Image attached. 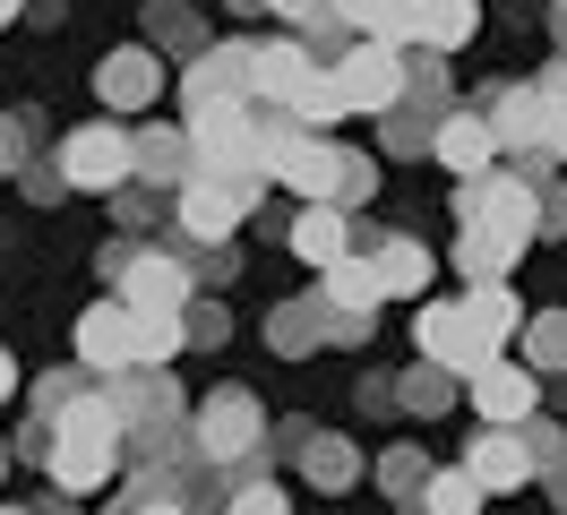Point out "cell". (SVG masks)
<instances>
[{
  "mask_svg": "<svg viewBox=\"0 0 567 515\" xmlns=\"http://www.w3.org/2000/svg\"><path fill=\"white\" fill-rule=\"evenodd\" d=\"M112 464H121V421H112L104 395H78V404L52 421V464H43V473L61 481V490H104Z\"/></svg>",
  "mask_w": 567,
  "mask_h": 515,
  "instance_id": "6da1fadb",
  "label": "cell"
},
{
  "mask_svg": "<svg viewBox=\"0 0 567 515\" xmlns=\"http://www.w3.org/2000/svg\"><path fill=\"white\" fill-rule=\"evenodd\" d=\"M533 224H542V206H533L525 181H507V172H482L473 189H464V233L473 240H498V249H525Z\"/></svg>",
  "mask_w": 567,
  "mask_h": 515,
  "instance_id": "7a4b0ae2",
  "label": "cell"
},
{
  "mask_svg": "<svg viewBox=\"0 0 567 515\" xmlns=\"http://www.w3.org/2000/svg\"><path fill=\"white\" fill-rule=\"evenodd\" d=\"M258 155H267V172L276 181H292V189H310V198H344V164L353 155H336V146H319V137H258Z\"/></svg>",
  "mask_w": 567,
  "mask_h": 515,
  "instance_id": "3957f363",
  "label": "cell"
},
{
  "mask_svg": "<svg viewBox=\"0 0 567 515\" xmlns=\"http://www.w3.org/2000/svg\"><path fill=\"white\" fill-rule=\"evenodd\" d=\"M413 336H422V352L439 361V370H464V378H482V370H491V336H482V327L464 318V301H430Z\"/></svg>",
  "mask_w": 567,
  "mask_h": 515,
  "instance_id": "277c9868",
  "label": "cell"
},
{
  "mask_svg": "<svg viewBox=\"0 0 567 515\" xmlns=\"http://www.w3.org/2000/svg\"><path fill=\"white\" fill-rule=\"evenodd\" d=\"M336 95H344V112H388V103L404 95V61H395L388 43H361V52H344V69H336Z\"/></svg>",
  "mask_w": 567,
  "mask_h": 515,
  "instance_id": "5b68a950",
  "label": "cell"
},
{
  "mask_svg": "<svg viewBox=\"0 0 567 515\" xmlns=\"http://www.w3.org/2000/svg\"><path fill=\"white\" fill-rule=\"evenodd\" d=\"M61 172H70L78 189H112V181L130 172V137L112 130V121H95V130H78L70 146H61Z\"/></svg>",
  "mask_w": 567,
  "mask_h": 515,
  "instance_id": "8992f818",
  "label": "cell"
},
{
  "mask_svg": "<svg viewBox=\"0 0 567 515\" xmlns=\"http://www.w3.org/2000/svg\"><path fill=\"white\" fill-rule=\"evenodd\" d=\"M78 361H95V370H121V361H138V309L95 301L86 318H78Z\"/></svg>",
  "mask_w": 567,
  "mask_h": 515,
  "instance_id": "52a82bcc",
  "label": "cell"
},
{
  "mask_svg": "<svg viewBox=\"0 0 567 515\" xmlns=\"http://www.w3.org/2000/svg\"><path fill=\"white\" fill-rule=\"evenodd\" d=\"M241 215H249V189H233V181H189V189H181V224L198 240H224Z\"/></svg>",
  "mask_w": 567,
  "mask_h": 515,
  "instance_id": "ba28073f",
  "label": "cell"
},
{
  "mask_svg": "<svg viewBox=\"0 0 567 515\" xmlns=\"http://www.w3.org/2000/svg\"><path fill=\"white\" fill-rule=\"evenodd\" d=\"M473 412H482V430H516L533 412V378L507 370V361H491V370L473 378Z\"/></svg>",
  "mask_w": 567,
  "mask_h": 515,
  "instance_id": "9c48e42d",
  "label": "cell"
},
{
  "mask_svg": "<svg viewBox=\"0 0 567 515\" xmlns=\"http://www.w3.org/2000/svg\"><path fill=\"white\" fill-rule=\"evenodd\" d=\"M121 309L173 318V309H181V267H173V258H130V275H121Z\"/></svg>",
  "mask_w": 567,
  "mask_h": 515,
  "instance_id": "30bf717a",
  "label": "cell"
},
{
  "mask_svg": "<svg viewBox=\"0 0 567 515\" xmlns=\"http://www.w3.org/2000/svg\"><path fill=\"white\" fill-rule=\"evenodd\" d=\"M491 155H498V130L482 121V112H456V121L439 130V164L464 172V181H482V172H491Z\"/></svg>",
  "mask_w": 567,
  "mask_h": 515,
  "instance_id": "8fae6325",
  "label": "cell"
},
{
  "mask_svg": "<svg viewBox=\"0 0 567 515\" xmlns=\"http://www.w3.org/2000/svg\"><path fill=\"white\" fill-rule=\"evenodd\" d=\"M464 473L482 481V490H525V481H533V455L507 439V430H482V439H473V455H464Z\"/></svg>",
  "mask_w": 567,
  "mask_h": 515,
  "instance_id": "7c38bea8",
  "label": "cell"
},
{
  "mask_svg": "<svg viewBox=\"0 0 567 515\" xmlns=\"http://www.w3.org/2000/svg\"><path fill=\"white\" fill-rule=\"evenodd\" d=\"M249 439H258V412H249L241 395H215V404L198 412V446H207V455H241Z\"/></svg>",
  "mask_w": 567,
  "mask_h": 515,
  "instance_id": "4fadbf2b",
  "label": "cell"
},
{
  "mask_svg": "<svg viewBox=\"0 0 567 515\" xmlns=\"http://www.w3.org/2000/svg\"><path fill=\"white\" fill-rule=\"evenodd\" d=\"M241 78L258 86V95H284V103H292V86L310 78V61H301L292 43H267V52H241Z\"/></svg>",
  "mask_w": 567,
  "mask_h": 515,
  "instance_id": "5bb4252c",
  "label": "cell"
},
{
  "mask_svg": "<svg viewBox=\"0 0 567 515\" xmlns=\"http://www.w3.org/2000/svg\"><path fill=\"white\" fill-rule=\"evenodd\" d=\"M327 301H336V309L361 327V309L388 301V292H379V267H370V258H336V267H327Z\"/></svg>",
  "mask_w": 567,
  "mask_h": 515,
  "instance_id": "9a60e30c",
  "label": "cell"
},
{
  "mask_svg": "<svg viewBox=\"0 0 567 515\" xmlns=\"http://www.w3.org/2000/svg\"><path fill=\"white\" fill-rule=\"evenodd\" d=\"M336 9H344L370 43H404V34H413V18H422V0H336Z\"/></svg>",
  "mask_w": 567,
  "mask_h": 515,
  "instance_id": "2e32d148",
  "label": "cell"
},
{
  "mask_svg": "<svg viewBox=\"0 0 567 515\" xmlns=\"http://www.w3.org/2000/svg\"><path fill=\"white\" fill-rule=\"evenodd\" d=\"M292 258H310V267H336V258H344V224H336V206H310V215L292 224Z\"/></svg>",
  "mask_w": 567,
  "mask_h": 515,
  "instance_id": "e0dca14e",
  "label": "cell"
},
{
  "mask_svg": "<svg viewBox=\"0 0 567 515\" xmlns=\"http://www.w3.org/2000/svg\"><path fill=\"white\" fill-rule=\"evenodd\" d=\"M542 112H550L542 95H507V103H498V121H491L498 146H550V121H542Z\"/></svg>",
  "mask_w": 567,
  "mask_h": 515,
  "instance_id": "ac0fdd59",
  "label": "cell"
},
{
  "mask_svg": "<svg viewBox=\"0 0 567 515\" xmlns=\"http://www.w3.org/2000/svg\"><path fill=\"white\" fill-rule=\"evenodd\" d=\"M464 318H473V327L491 336V352H498V343L516 336V292H507V284H473V301H464Z\"/></svg>",
  "mask_w": 567,
  "mask_h": 515,
  "instance_id": "d6986e66",
  "label": "cell"
},
{
  "mask_svg": "<svg viewBox=\"0 0 567 515\" xmlns=\"http://www.w3.org/2000/svg\"><path fill=\"white\" fill-rule=\"evenodd\" d=\"M370 267H379V292H422L430 258H422V249H413V240H388V249H379Z\"/></svg>",
  "mask_w": 567,
  "mask_h": 515,
  "instance_id": "ffe728a7",
  "label": "cell"
},
{
  "mask_svg": "<svg viewBox=\"0 0 567 515\" xmlns=\"http://www.w3.org/2000/svg\"><path fill=\"white\" fill-rule=\"evenodd\" d=\"M413 34H422V43H464V34H473V0H422Z\"/></svg>",
  "mask_w": 567,
  "mask_h": 515,
  "instance_id": "44dd1931",
  "label": "cell"
},
{
  "mask_svg": "<svg viewBox=\"0 0 567 515\" xmlns=\"http://www.w3.org/2000/svg\"><path fill=\"white\" fill-rule=\"evenodd\" d=\"M284 112H292V121H344V95H336V78H301Z\"/></svg>",
  "mask_w": 567,
  "mask_h": 515,
  "instance_id": "7402d4cb",
  "label": "cell"
},
{
  "mask_svg": "<svg viewBox=\"0 0 567 515\" xmlns=\"http://www.w3.org/2000/svg\"><path fill=\"white\" fill-rule=\"evenodd\" d=\"M482 507V481L473 473H439L430 481V515H473Z\"/></svg>",
  "mask_w": 567,
  "mask_h": 515,
  "instance_id": "603a6c76",
  "label": "cell"
},
{
  "mask_svg": "<svg viewBox=\"0 0 567 515\" xmlns=\"http://www.w3.org/2000/svg\"><path fill=\"white\" fill-rule=\"evenodd\" d=\"M104 95H112V103L155 95V61H112V69H104Z\"/></svg>",
  "mask_w": 567,
  "mask_h": 515,
  "instance_id": "cb8c5ba5",
  "label": "cell"
},
{
  "mask_svg": "<svg viewBox=\"0 0 567 515\" xmlns=\"http://www.w3.org/2000/svg\"><path fill=\"white\" fill-rule=\"evenodd\" d=\"M173 352H181L173 318H138V361H173Z\"/></svg>",
  "mask_w": 567,
  "mask_h": 515,
  "instance_id": "d4e9b609",
  "label": "cell"
},
{
  "mask_svg": "<svg viewBox=\"0 0 567 515\" xmlns=\"http://www.w3.org/2000/svg\"><path fill=\"white\" fill-rule=\"evenodd\" d=\"M233 515H284V490L276 481H249L241 498H233Z\"/></svg>",
  "mask_w": 567,
  "mask_h": 515,
  "instance_id": "484cf974",
  "label": "cell"
},
{
  "mask_svg": "<svg viewBox=\"0 0 567 515\" xmlns=\"http://www.w3.org/2000/svg\"><path fill=\"white\" fill-rule=\"evenodd\" d=\"M542 103H550V146L567 155V78H550V86H542Z\"/></svg>",
  "mask_w": 567,
  "mask_h": 515,
  "instance_id": "4316f807",
  "label": "cell"
},
{
  "mask_svg": "<svg viewBox=\"0 0 567 515\" xmlns=\"http://www.w3.org/2000/svg\"><path fill=\"white\" fill-rule=\"evenodd\" d=\"M276 9H284V18H310V9H319V0H276Z\"/></svg>",
  "mask_w": 567,
  "mask_h": 515,
  "instance_id": "83f0119b",
  "label": "cell"
},
{
  "mask_svg": "<svg viewBox=\"0 0 567 515\" xmlns=\"http://www.w3.org/2000/svg\"><path fill=\"white\" fill-rule=\"evenodd\" d=\"M9 387H18V370H9V352H0V404H9Z\"/></svg>",
  "mask_w": 567,
  "mask_h": 515,
  "instance_id": "f1b7e54d",
  "label": "cell"
},
{
  "mask_svg": "<svg viewBox=\"0 0 567 515\" xmlns=\"http://www.w3.org/2000/svg\"><path fill=\"white\" fill-rule=\"evenodd\" d=\"M130 515H181V507H173V498H155V507H130Z\"/></svg>",
  "mask_w": 567,
  "mask_h": 515,
  "instance_id": "f546056e",
  "label": "cell"
},
{
  "mask_svg": "<svg viewBox=\"0 0 567 515\" xmlns=\"http://www.w3.org/2000/svg\"><path fill=\"white\" fill-rule=\"evenodd\" d=\"M9 18H18V0H0V27H9Z\"/></svg>",
  "mask_w": 567,
  "mask_h": 515,
  "instance_id": "4dcf8cb0",
  "label": "cell"
},
{
  "mask_svg": "<svg viewBox=\"0 0 567 515\" xmlns=\"http://www.w3.org/2000/svg\"><path fill=\"white\" fill-rule=\"evenodd\" d=\"M0 164H9V130H0Z\"/></svg>",
  "mask_w": 567,
  "mask_h": 515,
  "instance_id": "1f68e13d",
  "label": "cell"
},
{
  "mask_svg": "<svg viewBox=\"0 0 567 515\" xmlns=\"http://www.w3.org/2000/svg\"><path fill=\"white\" fill-rule=\"evenodd\" d=\"M9 515H18V507H9Z\"/></svg>",
  "mask_w": 567,
  "mask_h": 515,
  "instance_id": "d6a6232c",
  "label": "cell"
}]
</instances>
